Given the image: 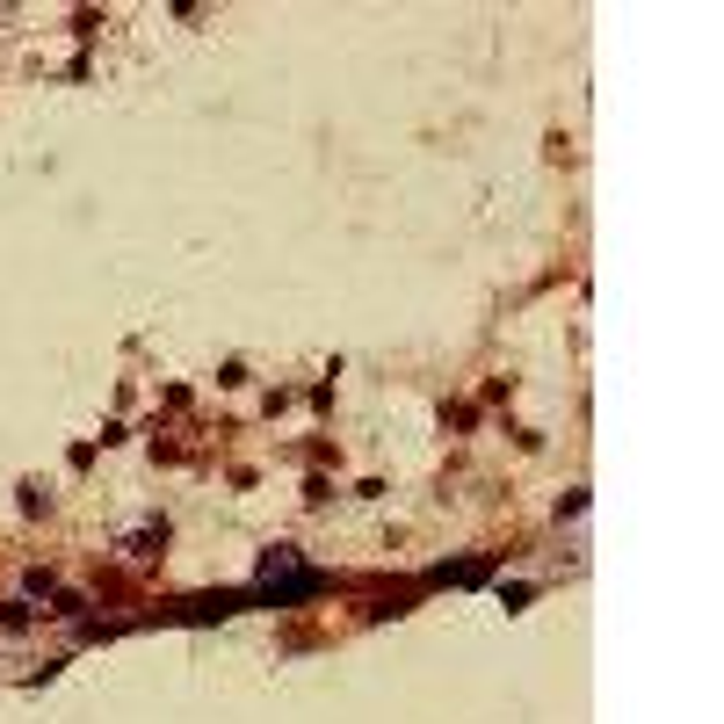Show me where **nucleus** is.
<instances>
[{"mask_svg":"<svg viewBox=\"0 0 724 724\" xmlns=\"http://www.w3.org/2000/svg\"><path fill=\"white\" fill-rule=\"evenodd\" d=\"M261 587H268V594H276V601H283V594H312L319 580H312V572H305V565H297L290 551H268V558H261Z\"/></svg>","mask_w":724,"mask_h":724,"instance_id":"f257e3e1","label":"nucleus"}]
</instances>
